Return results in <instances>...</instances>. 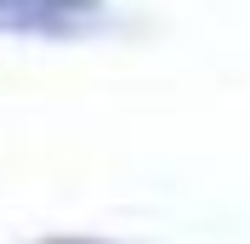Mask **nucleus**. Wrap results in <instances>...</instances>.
I'll use <instances>...</instances> for the list:
<instances>
[{"instance_id":"nucleus-1","label":"nucleus","mask_w":250,"mask_h":244,"mask_svg":"<svg viewBox=\"0 0 250 244\" xmlns=\"http://www.w3.org/2000/svg\"><path fill=\"white\" fill-rule=\"evenodd\" d=\"M103 17V0H0V34H68Z\"/></svg>"},{"instance_id":"nucleus-2","label":"nucleus","mask_w":250,"mask_h":244,"mask_svg":"<svg viewBox=\"0 0 250 244\" xmlns=\"http://www.w3.org/2000/svg\"><path fill=\"white\" fill-rule=\"evenodd\" d=\"M46 244H91V239H46Z\"/></svg>"}]
</instances>
